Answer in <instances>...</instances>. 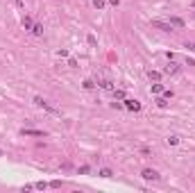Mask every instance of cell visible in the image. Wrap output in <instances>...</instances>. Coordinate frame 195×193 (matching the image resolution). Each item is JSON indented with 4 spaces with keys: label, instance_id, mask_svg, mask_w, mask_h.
<instances>
[{
    "label": "cell",
    "instance_id": "obj_1",
    "mask_svg": "<svg viewBox=\"0 0 195 193\" xmlns=\"http://www.w3.org/2000/svg\"><path fill=\"white\" fill-rule=\"evenodd\" d=\"M98 87H100V89H111V87H113V82H111V77H109V73H107V71H104V73H102V77L98 80Z\"/></svg>",
    "mask_w": 195,
    "mask_h": 193
},
{
    "label": "cell",
    "instance_id": "obj_2",
    "mask_svg": "<svg viewBox=\"0 0 195 193\" xmlns=\"http://www.w3.org/2000/svg\"><path fill=\"white\" fill-rule=\"evenodd\" d=\"M141 175H143V179H148V182H157V179H159V173L152 170V168H145Z\"/></svg>",
    "mask_w": 195,
    "mask_h": 193
},
{
    "label": "cell",
    "instance_id": "obj_3",
    "mask_svg": "<svg viewBox=\"0 0 195 193\" xmlns=\"http://www.w3.org/2000/svg\"><path fill=\"white\" fill-rule=\"evenodd\" d=\"M125 107L129 112H141V102L139 100H125Z\"/></svg>",
    "mask_w": 195,
    "mask_h": 193
},
{
    "label": "cell",
    "instance_id": "obj_4",
    "mask_svg": "<svg viewBox=\"0 0 195 193\" xmlns=\"http://www.w3.org/2000/svg\"><path fill=\"white\" fill-rule=\"evenodd\" d=\"M152 27H159V30H164V32L172 30V25H170V23H164V20H152Z\"/></svg>",
    "mask_w": 195,
    "mask_h": 193
},
{
    "label": "cell",
    "instance_id": "obj_5",
    "mask_svg": "<svg viewBox=\"0 0 195 193\" xmlns=\"http://www.w3.org/2000/svg\"><path fill=\"white\" fill-rule=\"evenodd\" d=\"M23 136H46V132L43 130H23Z\"/></svg>",
    "mask_w": 195,
    "mask_h": 193
},
{
    "label": "cell",
    "instance_id": "obj_6",
    "mask_svg": "<svg viewBox=\"0 0 195 193\" xmlns=\"http://www.w3.org/2000/svg\"><path fill=\"white\" fill-rule=\"evenodd\" d=\"M177 71H179V66H177V64H175V61H170L168 66L164 68V73H166V75H175V73H177Z\"/></svg>",
    "mask_w": 195,
    "mask_h": 193
},
{
    "label": "cell",
    "instance_id": "obj_7",
    "mask_svg": "<svg viewBox=\"0 0 195 193\" xmlns=\"http://www.w3.org/2000/svg\"><path fill=\"white\" fill-rule=\"evenodd\" d=\"M32 34H34V36L43 34V25H41V23H34V25H32Z\"/></svg>",
    "mask_w": 195,
    "mask_h": 193
},
{
    "label": "cell",
    "instance_id": "obj_8",
    "mask_svg": "<svg viewBox=\"0 0 195 193\" xmlns=\"http://www.w3.org/2000/svg\"><path fill=\"white\" fill-rule=\"evenodd\" d=\"M34 102H36V105H39V107H43V109H50V112H52V107L48 105V102L43 100V98H39V96H36V98H34Z\"/></svg>",
    "mask_w": 195,
    "mask_h": 193
},
{
    "label": "cell",
    "instance_id": "obj_9",
    "mask_svg": "<svg viewBox=\"0 0 195 193\" xmlns=\"http://www.w3.org/2000/svg\"><path fill=\"white\" fill-rule=\"evenodd\" d=\"M170 25L172 27H184V20L177 18V16H172V18H170Z\"/></svg>",
    "mask_w": 195,
    "mask_h": 193
},
{
    "label": "cell",
    "instance_id": "obj_10",
    "mask_svg": "<svg viewBox=\"0 0 195 193\" xmlns=\"http://www.w3.org/2000/svg\"><path fill=\"white\" fill-rule=\"evenodd\" d=\"M166 89H164V84H159V82H154L152 84V93H157V96H159V93H164Z\"/></svg>",
    "mask_w": 195,
    "mask_h": 193
},
{
    "label": "cell",
    "instance_id": "obj_11",
    "mask_svg": "<svg viewBox=\"0 0 195 193\" xmlns=\"http://www.w3.org/2000/svg\"><path fill=\"white\" fill-rule=\"evenodd\" d=\"M148 77H150L152 82H159V80H161V73H157V71H150V73H148Z\"/></svg>",
    "mask_w": 195,
    "mask_h": 193
},
{
    "label": "cell",
    "instance_id": "obj_12",
    "mask_svg": "<svg viewBox=\"0 0 195 193\" xmlns=\"http://www.w3.org/2000/svg\"><path fill=\"white\" fill-rule=\"evenodd\" d=\"M111 168H102V170H100V177H111Z\"/></svg>",
    "mask_w": 195,
    "mask_h": 193
},
{
    "label": "cell",
    "instance_id": "obj_13",
    "mask_svg": "<svg viewBox=\"0 0 195 193\" xmlns=\"http://www.w3.org/2000/svg\"><path fill=\"white\" fill-rule=\"evenodd\" d=\"M23 27H25V30H32V18H23Z\"/></svg>",
    "mask_w": 195,
    "mask_h": 193
},
{
    "label": "cell",
    "instance_id": "obj_14",
    "mask_svg": "<svg viewBox=\"0 0 195 193\" xmlns=\"http://www.w3.org/2000/svg\"><path fill=\"white\" fill-rule=\"evenodd\" d=\"M113 98H116V100H125V91H113Z\"/></svg>",
    "mask_w": 195,
    "mask_h": 193
},
{
    "label": "cell",
    "instance_id": "obj_15",
    "mask_svg": "<svg viewBox=\"0 0 195 193\" xmlns=\"http://www.w3.org/2000/svg\"><path fill=\"white\" fill-rule=\"evenodd\" d=\"M93 87H95V84H93V82L91 80H84V89H86V91H91V89Z\"/></svg>",
    "mask_w": 195,
    "mask_h": 193
},
{
    "label": "cell",
    "instance_id": "obj_16",
    "mask_svg": "<svg viewBox=\"0 0 195 193\" xmlns=\"http://www.w3.org/2000/svg\"><path fill=\"white\" fill-rule=\"evenodd\" d=\"M157 105L164 109V107H168V102H166V98H157Z\"/></svg>",
    "mask_w": 195,
    "mask_h": 193
},
{
    "label": "cell",
    "instance_id": "obj_17",
    "mask_svg": "<svg viewBox=\"0 0 195 193\" xmlns=\"http://www.w3.org/2000/svg\"><path fill=\"white\" fill-rule=\"evenodd\" d=\"M104 2H107V0H93V5H95L98 9H102V7H104Z\"/></svg>",
    "mask_w": 195,
    "mask_h": 193
},
{
    "label": "cell",
    "instance_id": "obj_18",
    "mask_svg": "<svg viewBox=\"0 0 195 193\" xmlns=\"http://www.w3.org/2000/svg\"><path fill=\"white\" fill-rule=\"evenodd\" d=\"M168 143H170V146H177V143H179V139H177V136H170Z\"/></svg>",
    "mask_w": 195,
    "mask_h": 193
},
{
    "label": "cell",
    "instance_id": "obj_19",
    "mask_svg": "<svg viewBox=\"0 0 195 193\" xmlns=\"http://www.w3.org/2000/svg\"><path fill=\"white\" fill-rule=\"evenodd\" d=\"M95 43H98V41H95V36H93V34H88V46H95Z\"/></svg>",
    "mask_w": 195,
    "mask_h": 193
},
{
    "label": "cell",
    "instance_id": "obj_20",
    "mask_svg": "<svg viewBox=\"0 0 195 193\" xmlns=\"http://www.w3.org/2000/svg\"><path fill=\"white\" fill-rule=\"evenodd\" d=\"M50 186H52V188H59V186H62V182H59V179H55V182H50Z\"/></svg>",
    "mask_w": 195,
    "mask_h": 193
},
{
    "label": "cell",
    "instance_id": "obj_21",
    "mask_svg": "<svg viewBox=\"0 0 195 193\" xmlns=\"http://www.w3.org/2000/svg\"><path fill=\"white\" fill-rule=\"evenodd\" d=\"M186 48H188L190 52H195V43H190V41H186Z\"/></svg>",
    "mask_w": 195,
    "mask_h": 193
},
{
    "label": "cell",
    "instance_id": "obj_22",
    "mask_svg": "<svg viewBox=\"0 0 195 193\" xmlns=\"http://www.w3.org/2000/svg\"><path fill=\"white\" fill-rule=\"evenodd\" d=\"M109 2H111V5H118V0H109Z\"/></svg>",
    "mask_w": 195,
    "mask_h": 193
},
{
    "label": "cell",
    "instance_id": "obj_23",
    "mask_svg": "<svg viewBox=\"0 0 195 193\" xmlns=\"http://www.w3.org/2000/svg\"><path fill=\"white\" fill-rule=\"evenodd\" d=\"M0 155H2V150H0Z\"/></svg>",
    "mask_w": 195,
    "mask_h": 193
},
{
    "label": "cell",
    "instance_id": "obj_24",
    "mask_svg": "<svg viewBox=\"0 0 195 193\" xmlns=\"http://www.w3.org/2000/svg\"><path fill=\"white\" fill-rule=\"evenodd\" d=\"M193 7H195V2H193Z\"/></svg>",
    "mask_w": 195,
    "mask_h": 193
}]
</instances>
